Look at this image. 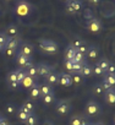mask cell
<instances>
[{
    "label": "cell",
    "instance_id": "cell-1",
    "mask_svg": "<svg viewBox=\"0 0 115 125\" xmlns=\"http://www.w3.org/2000/svg\"><path fill=\"white\" fill-rule=\"evenodd\" d=\"M39 48L45 54H55L59 50L58 44L54 41H49V39H40L39 41Z\"/></svg>",
    "mask_w": 115,
    "mask_h": 125
},
{
    "label": "cell",
    "instance_id": "cell-2",
    "mask_svg": "<svg viewBox=\"0 0 115 125\" xmlns=\"http://www.w3.org/2000/svg\"><path fill=\"white\" fill-rule=\"evenodd\" d=\"M82 9H83L82 0H69V1H66V12L71 15H76L81 12Z\"/></svg>",
    "mask_w": 115,
    "mask_h": 125
},
{
    "label": "cell",
    "instance_id": "cell-3",
    "mask_svg": "<svg viewBox=\"0 0 115 125\" xmlns=\"http://www.w3.org/2000/svg\"><path fill=\"white\" fill-rule=\"evenodd\" d=\"M85 110H86V114H87L88 116H97V115H99V114L102 113L100 105H99L97 102H94V101L87 102Z\"/></svg>",
    "mask_w": 115,
    "mask_h": 125
},
{
    "label": "cell",
    "instance_id": "cell-4",
    "mask_svg": "<svg viewBox=\"0 0 115 125\" xmlns=\"http://www.w3.org/2000/svg\"><path fill=\"white\" fill-rule=\"evenodd\" d=\"M31 11V5L26 1V0H20V1L16 4L15 8V12L19 16H27Z\"/></svg>",
    "mask_w": 115,
    "mask_h": 125
},
{
    "label": "cell",
    "instance_id": "cell-5",
    "mask_svg": "<svg viewBox=\"0 0 115 125\" xmlns=\"http://www.w3.org/2000/svg\"><path fill=\"white\" fill-rule=\"evenodd\" d=\"M16 62H17V65H19L21 69H25V70L33 64L31 56L23 55V54H21L20 52H17V54H16Z\"/></svg>",
    "mask_w": 115,
    "mask_h": 125
},
{
    "label": "cell",
    "instance_id": "cell-6",
    "mask_svg": "<svg viewBox=\"0 0 115 125\" xmlns=\"http://www.w3.org/2000/svg\"><path fill=\"white\" fill-rule=\"evenodd\" d=\"M70 109H71V104L66 99L59 101V102L56 103V107H55V110H56V113L59 114V115H66L70 112Z\"/></svg>",
    "mask_w": 115,
    "mask_h": 125
},
{
    "label": "cell",
    "instance_id": "cell-7",
    "mask_svg": "<svg viewBox=\"0 0 115 125\" xmlns=\"http://www.w3.org/2000/svg\"><path fill=\"white\" fill-rule=\"evenodd\" d=\"M87 28H88V31L92 32V33H98V32L102 31L103 25H102V22H100L98 19L92 17V19H88V21H87Z\"/></svg>",
    "mask_w": 115,
    "mask_h": 125
},
{
    "label": "cell",
    "instance_id": "cell-8",
    "mask_svg": "<svg viewBox=\"0 0 115 125\" xmlns=\"http://www.w3.org/2000/svg\"><path fill=\"white\" fill-rule=\"evenodd\" d=\"M37 66V75L38 77H47V75L53 70V68L48 64H44V62H39Z\"/></svg>",
    "mask_w": 115,
    "mask_h": 125
},
{
    "label": "cell",
    "instance_id": "cell-9",
    "mask_svg": "<svg viewBox=\"0 0 115 125\" xmlns=\"http://www.w3.org/2000/svg\"><path fill=\"white\" fill-rule=\"evenodd\" d=\"M19 52L23 55H27V56H32L33 52H34V48L32 44L27 43V42H21L20 47H19Z\"/></svg>",
    "mask_w": 115,
    "mask_h": 125
},
{
    "label": "cell",
    "instance_id": "cell-10",
    "mask_svg": "<svg viewBox=\"0 0 115 125\" xmlns=\"http://www.w3.org/2000/svg\"><path fill=\"white\" fill-rule=\"evenodd\" d=\"M44 80H45V83H48L50 86H56V85H59V74L51 70L47 75V77H44Z\"/></svg>",
    "mask_w": 115,
    "mask_h": 125
},
{
    "label": "cell",
    "instance_id": "cell-11",
    "mask_svg": "<svg viewBox=\"0 0 115 125\" xmlns=\"http://www.w3.org/2000/svg\"><path fill=\"white\" fill-rule=\"evenodd\" d=\"M59 85H61V86H64V87H70V86L72 85L71 74L60 73V74H59Z\"/></svg>",
    "mask_w": 115,
    "mask_h": 125
},
{
    "label": "cell",
    "instance_id": "cell-12",
    "mask_svg": "<svg viewBox=\"0 0 115 125\" xmlns=\"http://www.w3.org/2000/svg\"><path fill=\"white\" fill-rule=\"evenodd\" d=\"M103 96H104L103 98H104L105 103L111 104V105L115 104V88H114V87H111L110 90L105 91V92L103 93Z\"/></svg>",
    "mask_w": 115,
    "mask_h": 125
},
{
    "label": "cell",
    "instance_id": "cell-13",
    "mask_svg": "<svg viewBox=\"0 0 115 125\" xmlns=\"http://www.w3.org/2000/svg\"><path fill=\"white\" fill-rule=\"evenodd\" d=\"M9 38H14V37H19V28L16 25H9L4 32Z\"/></svg>",
    "mask_w": 115,
    "mask_h": 125
},
{
    "label": "cell",
    "instance_id": "cell-14",
    "mask_svg": "<svg viewBox=\"0 0 115 125\" xmlns=\"http://www.w3.org/2000/svg\"><path fill=\"white\" fill-rule=\"evenodd\" d=\"M29 99H32V101H37V99H39V98H42V96H40V91H39V86L36 83L33 87H31L29 88Z\"/></svg>",
    "mask_w": 115,
    "mask_h": 125
},
{
    "label": "cell",
    "instance_id": "cell-15",
    "mask_svg": "<svg viewBox=\"0 0 115 125\" xmlns=\"http://www.w3.org/2000/svg\"><path fill=\"white\" fill-rule=\"evenodd\" d=\"M23 112H26V113H28V114H32L33 112H34V103H33V101L32 99H27V101H25L23 103H22V105L20 107Z\"/></svg>",
    "mask_w": 115,
    "mask_h": 125
},
{
    "label": "cell",
    "instance_id": "cell-16",
    "mask_svg": "<svg viewBox=\"0 0 115 125\" xmlns=\"http://www.w3.org/2000/svg\"><path fill=\"white\" fill-rule=\"evenodd\" d=\"M20 44H21V39H20L19 37H14V38H9V41H8L5 48H10V49L16 50V49H19Z\"/></svg>",
    "mask_w": 115,
    "mask_h": 125
},
{
    "label": "cell",
    "instance_id": "cell-17",
    "mask_svg": "<svg viewBox=\"0 0 115 125\" xmlns=\"http://www.w3.org/2000/svg\"><path fill=\"white\" fill-rule=\"evenodd\" d=\"M34 85H36V80H34L33 77H31V76H26V77L21 81V83H20V86L23 87V88H26V90H29V88L33 87Z\"/></svg>",
    "mask_w": 115,
    "mask_h": 125
},
{
    "label": "cell",
    "instance_id": "cell-18",
    "mask_svg": "<svg viewBox=\"0 0 115 125\" xmlns=\"http://www.w3.org/2000/svg\"><path fill=\"white\" fill-rule=\"evenodd\" d=\"M98 55H99V50H98L97 47H94V45L88 47V50H87V53H86V56H87L88 59L96 60V59L98 58Z\"/></svg>",
    "mask_w": 115,
    "mask_h": 125
},
{
    "label": "cell",
    "instance_id": "cell-19",
    "mask_svg": "<svg viewBox=\"0 0 115 125\" xmlns=\"http://www.w3.org/2000/svg\"><path fill=\"white\" fill-rule=\"evenodd\" d=\"M81 75H82L85 79H87V77H91V76L93 75V73H92V65L87 64V62L85 61L83 68H82V70H81Z\"/></svg>",
    "mask_w": 115,
    "mask_h": 125
},
{
    "label": "cell",
    "instance_id": "cell-20",
    "mask_svg": "<svg viewBox=\"0 0 115 125\" xmlns=\"http://www.w3.org/2000/svg\"><path fill=\"white\" fill-rule=\"evenodd\" d=\"M39 91H40V96H45V94H49V93H54V90H53V86L48 85V83H43L39 86Z\"/></svg>",
    "mask_w": 115,
    "mask_h": 125
},
{
    "label": "cell",
    "instance_id": "cell-21",
    "mask_svg": "<svg viewBox=\"0 0 115 125\" xmlns=\"http://www.w3.org/2000/svg\"><path fill=\"white\" fill-rule=\"evenodd\" d=\"M71 77H72V85H76V86L83 85L86 80L81 74H71Z\"/></svg>",
    "mask_w": 115,
    "mask_h": 125
},
{
    "label": "cell",
    "instance_id": "cell-22",
    "mask_svg": "<svg viewBox=\"0 0 115 125\" xmlns=\"http://www.w3.org/2000/svg\"><path fill=\"white\" fill-rule=\"evenodd\" d=\"M87 123H88V121H87L85 118L78 116V115L72 116V118L70 119V125H86Z\"/></svg>",
    "mask_w": 115,
    "mask_h": 125
},
{
    "label": "cell",
    "instance_id": "cell-23",
    "mask_svg": "<svg viewBox=\"0 0 115 125\" xmlns=\"http://www.w3.org/2000/svg\"><path fill=\"white\" fill-rule=\"evenodd\" d=\"M76 52H77V50H76L72 45H69V47L65 49V53H64L65 60H72V58H74V55H75Z\"/></svg>",
    "mask_w": 115,
    "mask_h": 125
},
{
    "label": "cell",
    "instance_id": "cell-24",
    "mask_svg": "<svg viewBox=\"0 0 115 125\" xmlns=\"http://www.w3.org/2000/svg\"><path fill=\"white\" fill-rule=\"evenodd\" d=\"M109 64H110V61H109L106 58H100V59H99V60L96 62V65H97V66H99V68H100L104 73L106 71V69H108Z\"/></svg>",
    "mask_w": 115,
    "mask_h": 125
},
{
    "label": "cell",
    "instance_id": "cell-25",
    "mask_svg": "<svg viewBox=\"0 0 115 125\" xmlns=\"http://www.w3.org/2000/svg\"><path fill=\"white\" fill-rule=\"evenodd\" d=\"M26 74H27V76H31V77H33L34 80L38 79V75H37V66H36L34 64H32L29 68L26 69Z\"/></svg>",
    "mask_w": 115,
    "mask_h": 125
},
{
    "label": "cell",
    "instance_id": "cell-26",
    "mask_svg": "<svg viewBox=\"0 0 115 125\" xmlns=\"http://www.w3.org/2000/svg\"><path fill=\"white\" fill-rule=\"evenodd\" d=\"M104 92H105V91H104L102 83H97V85H94V86L92 87V93L96 94V96H100V94H103Z\"/></svg>",
    "mask_w": 115,
    "mask_h": 125
},
{
    "label": "cell",
    "instance_id": "cell-27",
    "mask_svg": "<svg viewBox=\"0 0 115 125\" xmlns=\"http://www.w3.org/2000/svg\"><path fill=\"white\" fill-rule=\"evenodd\" d=\"M37 124H38V118L34 113L29 114V116L27 118V120L25 123V125H37Z\"/></svg>",
    "mask_w": 115,
    "mask_h": 125
},
{
    "label": "cell",
    "instance_id": "cell-28",
    "mask_svg": "<svg viewBox=\"0 0 115 125\" xmlns=\"http://www.w3.org/2000/svg\"><path fill=\"white\" fill-rule=\"evenodd\" d=\"M29 116V114L28 113H26V112H23L21 108H19V110H17V119L20 120V121H22V123H26V120H27V118Z\"/></svg>",
    "mask_w": 115,
    "mask_h": 125
},
{
    "label": "cell",
    "instance_id": "cell-29",
    "mask_svg": "<svg viewBox=\"0 0 115 125\" xmlns=\"http://www.w3.org/2000/svg\"><path fill=\"white\" fill-rule=\"evenodd\" d=\"M83 64H85V61L83 62H74V66H72V71L70 74H81V70L83 68Z\"/></svg>",
    "mask_w": 115,
    "mask_h": 125
},
{
    "label": "cell",
    "instance_id": "cell-30",
    "mask_svg": "<svg viewBox=\"0 0 115 125\" xmlns=\"http://www.w3.org/2000/svg\"><path fill=\"white\" fill-rule=\"evenodd\" d=\"M16 75H17V81H19V83H21V81L27 76L26 70H25V69H21V68L16 69Z\"/></svg>",
    "mask_w": 115,
    "mask_h": 125
},
{
    "label": "cell",
    "instance_id": "cell-31",
    "mask_svg": "<svg viewBox=\"0 0 115 125\" xmlns=\"http://www.w3.org/2000/svg\"><path fill=\"white\" fill-rule=\"evenodd\" d=\"M42 101L45 105H49L54 102V93H49V94H45L42 97Z\"/></svg>",
    "mask_w": 115,
    "mask_h": 125
},
{
    "label": "cell",
    "instance_id": "cell-32",
    "mask_svg": "<svg viewBox=\"0 0 115 125\" xmlns=\"http://www.w3.org/2000/svg\"><path fill=\"white\" fill-rule=\"evenodd\" d=\"M103 80L106 81L111 87L115 86V74H105V77H104Z\"/></svg>",
    "mask_w": 115,
    "mask_h": 125
},
{
    "label": "cell",
    "instance_id": "cell-33",
    "mask_svg": "<svg viewBox=\"0 0 115 125\" xmlns=\"http://www.w3.org/2000/svg\"><path fill=\"white\" fill-rule=\"evenodd\" d=\"M6 81L8 82H19L17 81V75H16V70H12L6 76Z\"/></svg>",
    "mask_w": 115,
    "mask_h": 125
},
{
    "label": "cell",
    "instance_id": "cell-34",
    "mask_svg": "<svg viewBox=\"0 0 115 125\" xmlns=\"http://www.w3.org/2000/svg\"><path fill=\"white\" fill-rule=\"evenodd\" d=\"M71 61H72V62H83V61H85V55H82L81 53L76 52Z\"/></svg>",
    "mask_w": 115,
    "mask_h": 125
},
{
    "label": "cell",
    "instance_id": "cell-35",
    "mask_svg": "<svg viewBox=\"0 0 115 125\" xmlns=\"http://www.w3.org/2000/svg\"><path fill=\"white\" fill-rule=\"evenodd\" d=\"M88 47H89V45H87V43H86V42H83V43H82V44L76 49V50H77L78 53H81L82 55H85V56H86V53H87V50H88Z\"/></svg>",
    "mask_w": 115,
    "mask_h": 125
},
{
    "label": "cell",
    "instance_id": "cell-36",
    "mask_svg": "<svg viewBox=\"0 0 115 125\" xmlns=\"http://www.w3.org/2000/svg\"><path fill=\"white\" fill-rule=\"evenodd\" d=\"M92 73H93V75H96V76H100V75H105V73L99 68V66H97V65H92Z\"/></svg>",
    "mask_w": 115,
    "mask_h": 125
},
{
    "label": "cell",
    "instance_id": "cell-37",
    "mask_svg": "<svg viewBox=\"0 0 115 125\" xmlns=\"http://www.w3.org/2000/svg\"><path fill=\"white\" fill-rule=\"evenodd\" d=\"M5 112L8 113V114H14L15 112H16V105L15 104H12V103H8L6 104V107H5Z\"/></svg>",
    "mask_w": 115,
    "mask_h": 125
},
{
    "label": "cell",
    "instance_id": "cell-38",
    "mask_svg": "<svg viewBox=\"0 0 115 125\" xmlns=\"http://www.w3.org/2000/svg\"><path fill=\"white\" fill-rule=\"evenodd\" d=\"M8 41H9V37H8L5 33L0 32V44L5 47V45H6V43H8Z\"/></svg>",
    "mask_w": 115,
    "mask_h": 125
},
{
    "label": "cell",
    "instance_id": "cell-39",
    "mask_svg": "<svg viewBox=\"0 0 115 125\" xmlns=\"http://www.w3.org/2000/svg\"><path fill=\"white\" fill-rule=\"evenodd\" d=\"M72 66H74V62H72L71 60H65V61H64V68H65L69 73L72 71Z\"/></svg>",
    "mask_w": 115,
    "mask_h": 125
},
{
    "label": "cell",
    "instance_id": "cell-40",
    "mask_svg": "<svg viewBox=\"0 0 115 125\" xmlns=\"http://www.w3.org/2000/svg\"><path fill=\"white\" fill-rule=\"evenodd\" d=\"M83 42H85V41H82V39H80V38H75V39L71 42V44H70V45H72L75 49H77V48H78V47H80V45L83 43Z\"/></svg>",
    "mask_w": 115,
    "mask_h": 125
},
{
    "label": "cell",
    "instance_id": "cell-41",
    "mask_svg": "<svg viewBox=\"0 0 115 125\" xmlns=\"http://www.w3.org/2000/svg\"><path fill=\"white\" fill-rule=\"evenodd\" d=\"M4 54L8 56V58H11V56H14L15 55V52L16 50H14V49H10V48H4Z\"/></svg>",
    "mask_w": 115,
    "mask_h": 125
},
{
    "label": "cell",
    "instance_id": "cell-42",
    "mask_svg": "<svg viewBox=\"0 0 115 125\" xmlns=\"http://www.w3.org/2000/svg\"><path fill=\"white\" fill-rule=\"evenodd\" d=\"M105 74H115V64H114V62H110V64H109Z\"/></svg>",
    "mask_w": 115,
    "mask_h": 125
},
{
    "label": "cell",
    "instance_id": "cell-43",
    "mask_svg": "<svg viewBox=\"0 0 115 125\" xmlns=\"http://www.w3.org/2000/svg\"><path fill=\"white\" fill-rule=\"evenodd\" d=\"M8 86L10 90H17L19 87H21L19 82H8Z\"/></svg>",
    "mask_w": 115,
    "mask_h": 125
},
{
    "label": "cell",
    "instance_id": "cell-44",
    "mask_svg": "<svg viewBox=\"0 0 115 125\" xmlns=\"http://www.w3.org/2000/svg\"><path fill=\"white\" fill-rule=\"evenodd\" d=\"M102 86H103L104 91H108V90H110V88H111V86H110L106 81H104V80H103V82H102Z\"/></svg>",
    "mask_w": 115,
    "mask_h": 125
},
{
    "label": "cell",
    "instance_id": "cell-45",
    "mask_svg": "<svg viewBox=\"0 0 115 125\" xmlns=\"http://www.w3.org/2000/svg\"><path fill=\"white\" fill-rule=\"evenodd\" d=\"M102 1V0H88V3L91 4V5H93V6H97V5H99V3Z\"/></svg>",
    "mask_w": 115,
    "mask_h": 125
},
{
    "label": "cell",
    "instance_id": "cell-46",
    "mask_svg": "<svg viewBox=\"0 0 115 125\" xmlns=\"http://www.w3.org/2000/svg\"><path fill=\"white\" fill-rule=\"evenodd\" d=\"M0 125H9L5 118H1V119H0Z\"/></svg>",
    "mask_w": 115,
    "mask_h": 125
},
{
    "label": "cell",
    "instance_id": "cell-47",
    "mask_svg": "<svg viewBox=\"0 0 115 125\" xmlns=\"http://www.w3.org/2000/svg\"><path fill=\"white\" fill-rule=\"evenodd\" d=\"M43 125H54V124H53L50 120H45V121L43 123Z\"/></svg>",
    "mask_w": 115,
    "mask_h": 125
},
{
    "label": "cell",
    "instance_id": "cell-48",
    "mask_svg": "<svg viewBox=\"0 0 115 125\" xmlns=\"http://www.w3.org/2000/svg\"><path fill=\"white\" fill-rule=\"evenodd\" d=\"M94 125H106L105 123H103V121H98V123H96Z\"/></svg>",
    "mask_w": 115,
    "mask_h": 125
},
{
    "label": "cell",
    "instance_id": "cell-49",
    "mask_svg": "<svg viewBox=\"0 0 115 125\" xmlns=\"http://www.w3.org/2000/svg\"><path fill=\"white\" fill-rule=\"evenodd\" d=\"M4 48H5L4 45H1V44H0V52H3V50H4Z\"/></svg>",
    "mask_w": 115,
    "mask_h": 125
},
{
    "label": "cell",
    "instance_id": "cell-50",
    "mask_svg": "<svg viewBox=\"0 0 115 125\" xmlns=\"http://www.w3.org/2000/svg\"><path fill=\"white\" fill-rule=\"evenodd\" d=\"M86 125H94V123H87Z\"/></svg>",
    "mask_w": 115,
    "mask_h": 125
},
{
    "label": "cell",
    "instance_id": "cell-51",
    "mask_svg": "<svg viewBox=\"0 0 115 125\" xmlns=\"http://www.w3.org/2000/svg\"><path fill=\"white\" fill-rule=\"evenodd\" d=\"M61 1H65L66 3V1H69V0H61Z\"/></svg>",
    "mask_w": 115,
    "mask_h": 125
},
{
    "label": "cell",
    "instance_id": "cell-52",
    "mask_svg": "<svg viewBox=\"0 0 115 125\" xmlns=\"http://www.w3.org/2000/svg\"><path fill=\"white\" fill-rule=\"evenodd\" d=\"M1 118H3V116H1V115H0V119H1Z\"/></svg>",
    "mask_w": 115,
    "mask_h": 125
},
{
    "label": "cell",
    "instance_id": "cell-53",
    "mask_svg": "<svg viewBox=\"0 0 115 125\" xmlns=\"http://www.w3.org/2000/svg\"><path fill=\"white\" fill-rule=\"evenodd\" d=\"M6 1H10V0H6Z\"/></svg>",
    "mask_w": 115,
    "mask_h": 125
},
{
    "label": "cell",
    "instance_id": "cell-54",
    "mask_svg": "<svg viewBox=\"0 0 115 125\" xmlns=\"http://www.w3.org/2000/svg\"><path fill=\"white\" fill-rule=\"evenodd\" d=\"M0 15H1V11H0Z\"/></svg>",
    "mask_w": 115,
    "mask_h": 125
}]
</instances>
